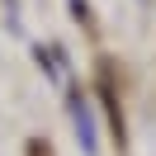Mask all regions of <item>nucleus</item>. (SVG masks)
I'll return each mask as SVG.
<instances>
[{
  "label": "nucleus",
  "instance_id": "obj_1",
  "mask_svg": "<svg viewBox=\"0 0 156 156\" xmlns=\"http://www.w3.org/2000/svg\"><path fill=\"white\" fill-rule=\"evenodd\" d=\"M71 114H76V133H80V147H85V151H95V128H90V114H85V104H80L76 95H71Z\"/></svg>",
  "mask_w": 156,
  "mask_h": 156
}]
</instances>
